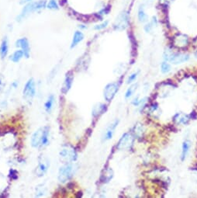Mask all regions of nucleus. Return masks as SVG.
I'll list each match as a JSON object with an SVG mask.
<instances>
[{"mask_svg": "<svg viewBox=\"0 0 197 198\" xmlns=\"http://www.w3.org/2000/svg\"><path fill=\"white\" fill-rule=\"evenodd\" d=\"M49 127L40 128L34 133L31 138V145L36 148H40L48 145L49 143Z\"/></svg>", "mask_w": 197, "mask_h": 198, "instance_id": "f257e3e1", "label": "nucleus"}, {"mask_svg": "<svg viewBox=\"0 0 197 198\" xmlns=\"http://www.w3.org/2000/svg\"><path fill=\"white\" fill-rule=\"evenodd\" d=\"M47 6V2L45 0H40L37 2H28L24 7L22 9L20 15L17 16V21H21L23 20L25 17L27 16L29 14L32 13V12L38 11L40 9H44Z\"/></svg>", "mask_w": 197, "mask_h": 198, "instance_id": "f03ea898", "label": "nucleus"}, {"mask_svg": "<svg viewBox=\"0 0 197 198\" xmlns=\"http://www.w3.org/2000/svg\"><path fill=\"white\" fill-rule=\"evenodd\" d=\"M76 170H77V166L74 163H68L64 165L59 169L58 171L57 179H58L59 182L66 183L67 181L71 180L74 174L76 173Z\"/></svg>", "mask_w": 197, "mask_h": 198, "instance_id": "7ed1b4c3", "label": "nucleus"}, {"mask_svg": "<svg viewBox=\"0 0 197 198\" xmlns=\"http://www.w3.org/2000/svg\"><path fill=\"white\" fill-rule=\"evenodd\" d=\"M59 156H60L61 160L65 163H72V162L76 161L78 158L76 149L71 144H65L62 146V149L59 152Z\"/></svg>", "mask_w": 197, "mask_h": 198, "instance_id": "20e7f679", "label": "nucleus"}, {"mask_svg": "<svg viewBox=\"0 0 197 198\" xmlns=\"http://www.w3.org/2000/svg\"><path fill=\"white\" fill-rule=\"evenodd\" d=\"M130 22V14L127 10H123L118 14L113 23V29L117 31H122L128 27Z\"/></svg>", "mask_w": 197, "mask_h": 198, "instance_id": "39448f33", "label": "nucleus"}, {"mask_svg": "<svg viewBox=\"0 0 197 198\" xmlns=\"http://www.w3.org/2000/svg\"><path fill=\"white\" fill-rule=\"evenodd\" d=\"M190 59V55L182 53H172L169 51H166L164 54V60L169 62L174 65H179L187 62Z\"/></svg>", "mask_w": 197, "mask_h": 198, "instance_id": "423d86ee", "label": "nucleus"}, {"mask_svg": "<svg viewBox=\"0 0 197 198\" xmlns=\"http://www.w3.org/2000/svg\"><path fill=\"white\" fill-rule=\"evenodd\" d=\"M36 94V86H35V81L33 78H30L26 82V85L24 86V89L23 90V98L26 101L31 102L35 97Z\"/></svg>", "mask_w": 197, "mask_h": 198, "instance_id": "0eeeda50", "label": "nucleus"}, {"mask_svg": "<svg viewBox=\"0 0 197 198\" xmlns=\"http://www.w3.org/2000/svg\"><path fill=\"white\" fill-rule=\"evenodd\" d=\"M134 137L130 133H125L119 141L117 144V148L120 150H125V149H130L134 144Z\"/></svg>", "mask_w": 197, "mask_h": 198, "instance_id": "6e6552de", "label": "nucleus"}, {"mask_svg": "<svg viewBox=\"0 0 197 198\" xmlns=\"http://www.w3.org/2000/svg\"><path fill=\"white\" fill-rule=\"evenodd\" d=\"M120 84L118 82H112L108 84L104 89V98L107 102H110L118 92Z\"/></svg>", "mask_w": 197, "mask_h": 198, "instance_id": "1a4fd4ad", "label": "nucleus"}, {"mask_svg": "<svg viewBox=\"0 0 197 198\" xmlns=\"http://www.w3.org/2000/svg\"><path fill=\"white\" fill-rule=\"evenodd\" d=\"M50 167V160L46 157L41 156L39 158L38 166L36 169V175L38 177H42L48 172Z\"/></svg>", "mask_w": 197, "mask_h": 198, "instance_id": "9d476101", "label": "nucleus"}, {"mask_svg": "<svg viewBox=\"0 0 197 198\" xmlns=\"http://www.w3.org/2000/svg\"><path fill=\"white\" fill-rule=\"evenodd\" d=\"M15 45L16 48H20V49L23 51V54H24V57L28 59L30 57V43L29 40L26 37H23V38H20L16 41Z\"/></svg>", "mask_w": 197, "mask_h": 198, "instance_id": "9b49d317", "label": "nucleus"}, {"mask_svg": "<svg viewBox=\"0 0 197 198\" xmlns=\"http://www.w3.org/2000/svg\"><path fill=\"white\" fill-rule=\"evenodd\" d=\"M73 80H74V75H73L72 72H68V73L66 74L65 81H64L62 89H61L62 93L64 94L68 93V92L70 90V89L71 88V86H72Z\"/></svg>", "mask_w": 197, "mask_h": 198, "instance_id": "f8f14e48", "label": "nucleus"}, {"mask_svg": "<svg viewBox=\"0 0 197 198\" xmlns=\"http://www.w3.org/2000/svg\"><path fill=\"white\" fill-rule=\"evenodd\" d=\"M118 124H119V120H116L106 128V131H105L104 134H103V141H109V140L112 139V136H113V134L115 132L116 128L118 126Z\"/></svg>", "mask_w": 197, "mask_h": 198, "instance_id": "ddd939ff", "label": "nucleus"}, {"mask_svg": "<svg viewBox=\"0 0 197 198\" xmlns=\"http://www.w3.org/2000/svg\"><path fill=\"white\" fill-rule=\"evenodd\" d=\"M175 45L179 48H183L188 45L189 44V37L185 34H178L176 37H175Z\"/></svg>", "mask_w": 197, "mask_h": 198, "instance_id": "4468645a", "label": "nucleus"}, {"mask_svg": "<svg viewBox=\"0 0 197 198\" xmlns=\"http://www.w3.org/2000/svg\"><path fill=\"white\" fill-rule=\"evenodd\" d=\"M137 19L140 23H146L148 21V16L145 11L144 5L140 4L137 9Z\"/></svg>", "mask_w": 197, "mask_h": 198, "instance_id": "2eb2a0df", "label": "nucleus"}, {"mask_svg": "<svg viewBox=\"0 0 197 198\" xmlns=\"http://www.w3.org/2000/svg\"><path fill=\"white\" fill-rule=\"evenodd\" d=\"M84 37H85V36H84L83 33H82V31H76L74 34V35H73V38H72V40H71V49L74 48H76V47L77 46V45H79V43H81V42H82V40H84Z\"/></svg>", "mask_w": 197, "mask_h": 198, "instance_id": "dca6fc26", "label": "nucleus"}, {"mask_svg": "<svg viewBox=\"0 0 197 198\" xmlns=\"http://www.w3.org/2000/svg\"><path fill=\"white\" fill-rule=\"evenodd\" d=\"M106 111V105H105L104 103H97L96 105H95L94 107H93V111H92V114L94 117H97L98 116L102 115V114H104Z\"/></svg>", "mask_w": 197, "mask_h": 198, "instance_id": "f3484780", "label": "nucleus"}, {"mask_svg": "<svg viewBox=\"0 0 197 198\" xmlns=\"http://www.w3.org/2000/svg\"><path fill=\"white\" fill-rule=\"evenodd\" d=\"M9 52V42H8L7 37H4L2 40L1 45H0V57L2 59H5L7 56Z\"/></svg>", "mask_w": 197, "mask_h": 198, "instance_id": "a211bd4d", "label": "nucleus"}, {"mask_svg": "<svg viewBox=\"0 0 197 198\" xmlns=\"http://www.w3.org/2000/svg\"><path fill=\"white\" fill-rule=\"evenodd\" d=\"M190 148H191V142H190V140H186L182 143V155H181V160L184 161L186 158H187V155H188L189 152H190Z\"/></svg>", "mask_w": 197, "mask_h": 198, "instance_id": "6ab92c4d", "label": "nucleus"}, {"mask_svg": "<svg viewBox=\"0 0 197 198\" xmlns=\"http://www.w3.org/2000/svg\"><path fill=\"white\" fill-rule=\"evenodd\" d=\"M54 100H55V99H54V95H50L49 97H48L47 101L45 102L44 109L48 113H51V111H52L53 106H54Z\"/></svg>", "mask_w": 197, "mask_h": 198, "instance_id": "aec40b11", "label": "nucleus"}, {"mask_svg": "<svg viewBox=\"0 0 197 198\" xmlns=\"http://www.w3.org/2000/svg\"><path fill=\"white\" fill-rule=\"evenodd\" d=\"M23 57H24V54H23V51H22V50H17V51H16L15 52L10 56L9 59H10L12 62H14V63H17V62H20Z\"/></svg>", "mask_w": 197, "mask_h": 198, "instance_id": "412c9836", "label": "nucleus"}, {"mask_svg": "<svg viewBox=\"0 0 197 198\" xmlns=\"http://www.w3.org/2000/svg\"><path fill=\"white\" fill-rule=\"evenodd\" d=\"M109 11H110V6H106V7L104 6L103 8H102V9L97 12V14H96L97 19H100V20H101V19L103 18V16L109 14Z\"/></svg>", "mask_w": 197, "mask_h": 198, "instance_id": "4be33fe9", "label": "nucleus"}, {"mask_svg": "<svg viewBox=\"0 0 197 198\" xmlns=\"http://www.w3.org/2000/svg\"><path fill=\"white\" fill-rule=\"evenodd\" d=\"M161 71L163 74H167L171 71V65L168 64V62L164 61L162 64H161Z\"/></svg>", "mask_w": 197, "mask_h": 198, "instance_id": "5701e85b", "label": "nucleus"}, {"mask_svg": "<svg viewBox=\"0 0 197 198\" xmlns=\"http://www.w3.org/2000/svg\"><path fill=\"white\" fill-rule=\"evenodd\" d=\"M45 191H46V188H45L44 185H39L36 188V197H41V196H43L45 194Z\"/></svg>", "mask_w": 197, "mask_h": 198, "instance_id": "b1692460", "label": "nucleus"}, {"mask_svg": "<svg viewBox=\"0 0 197 198\" xmlns=\"http://www.w3.org/2000/svg\"><path fill=\"white\" fill-rule=\"evenodd\" d=\"M102 177H104V178H102V181L103 183H108L112 178V171L111 169H108L105 172V175H103Z\"/></svg>", "mask_w": 197, "mask_h": 198, "instance_id": "393cba45", "label": "nucleus"}, {"mask_svg": "<svg viewBox=\"0 0 197 198\" xmlns=\"http://www.w3.org/2000/svg\"><path fill=\"white\" fill-rule=\"evenodd\" d=\"M137 85L134 84V85H132L131 87L128 88L127 90H126V94H125V98H126V100L129 98H131V97H132V95L134 94V91H135L136 89H137Z\"/></svg>", "mask_w": 197, "mask_h": 198, "instance_id": "a878e982", "label": "nucleus"}, {"mask_svg": "<svg viewBox=\"0 0 197 198\" xmlns=\"http://www.w3.org/2000/svg\"><path fill=\"white\" fill-rule=\"evenodd\" d=\"M108 25H109V21L105 20V21L102 22L101 23H98V24H96V26H94V30H96V31H102V30L107 27Z\"/></svg>", "mask_w": 197, "mask_h": 198, "instance_id": "bb28decb", "label": "nucleus"}, {"mask_svg": "<svg viewBox=\"0 0 197 198\" xmlns=\"http://www.w3.org/2000/svg\"><path fill=\"white\" fill-rule=\"evenodd\" d=\"M46 7L49 9H53V10H54V9H58V4H57L56 0H50Z\"/></svg>", "mask_w": 197, "mask_h": 198, "instance_id": "cd10ccee", "label": "nucleus"}, {"mask_svg": "<svg viewBox=\"0 0 197 198\" xmlns=\"http://www.w3.org/2000/svg\"><path fill=\"white\" fill-rule=\"evenodd\" d=\"M134 132L137 137H141L142 133H143V127H142V125H140V124L135 125Z\"/></svg>", "mask_w": 197, "mask_h": 198, "instance_id": "c85d7f7f", "label": "nucleus"}, {"mask_svg": "<svg viewBox=\"0 0 197 198\" xmlns=\"http://www.w3.org/2000/svg\"><path fill=\"white\" fill-rule=\"evenodd\" d=\"M178 117H179V123L183 124V125H187L190 121V117L188 115H182V117L179 118V114H178Z\"/></svg>", "mask_w": 197, "mask_h": 198, "instance_id": "c756f323", "label": "nucleus"}, {"mask_svg": "<svg viewBox=\"0 0 197 198\" xmlns=\"http://www.w3.org/2000/svg\"><path fill=\"white\" fill-rule=\"evenodd\" d=\"M154 25L152 24V23L151 22H148V23H147L146 24L144 25V31L146 33H151V31H152L153 28H154Z\"/></svg>", "mask_w": 197, "mask_h": 198, "instance_id": "7c9ffc66", "label": "nucleus"}, {"mask_svg": "<svg viewBox=\"0 0 197 198\" xmlns=\"http://www.w3.org/2000/svg\"><path fill=\"white\" fill-rule=\"evenodd\" d=\"M137 75H138V72H134L133 74H131V75H130V76L128 77V78H127V82H127V84H130V83H132L133 82H134V80H135L136 78H137Z\"/></svg>", "mask_w": 197, "mask_h": 198, "instance_id": "2f4dec72", "label": "nucleus"}, {"mask_svg": "<svg viewBox=\"0 0 197 198\" xmlns=\"http://www.w3.org/2000/svg\"><path fill=\"white\" fill-rule=\"evenodd\" d=\"M9 177H11L12 180H16V179H17V177H18V172L16 170H14V169H11V170L9 171Z\"/></svg>", "mask_w": 197, "mask_h": 198, "instance_id": "473e14b6", "label": "nucleus"}, {"mask_svg": "<svg viewBox=\"0 0 197 198\" xmlns=\"http://www.w3.org/2000/svg\"><path fill=\"white\" fill-rule=\"evenodd\" d=\"M151 22L152 23V24L154 25V26H156L158 25V18L156 16H152V19H151Z\"/></svg>", "mask_w": 197, "mask_h": 198, "instance_id": "72a5a7b5", "label": "nucleus"}, {"mask_svg": "<svg viewBox=\"0 0 197 198\" xmlns=\"http://www.w3.org/2000/svg\"><path fill=\"white\" fill-rule=\"evenodd\" d=\"M32 0H20V3L21 4H24V3H28V2H30Z\"/></svg>", "mask_w": 197, "mask_h": 198, "instance_id": "f704fd0d", "label": "nucleus"}, {"mask_svg": "<svg viewBox=\"0 0 197 198\" xmlns=\"http://www.w3.org/2000/svg\"><path fill=\"white\" fill-rule=\"evenodd\" d=\"M79 28H80V29H82V30H84V29H86L87 28V26H85V25H79Z\"/></svg>", "mask_w": 197, "mask_h": 198, "instance_id": "c9c22d12", "label": "nucleus"}, {"mask_svg": "<svg viewBox=\"0 0 197 198\" xmlns=\"http://www.w3.org/2000/svg\"><path fill=\"white\" fill-rule=\"evenodd\" d=\"M196 58H197V51H196Z\"/></svg>", "mask_w": 197, "mask_h": 198, "instance_id": "e433bc0d", "label": "nucleus"}]
</instances>
